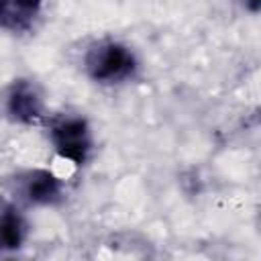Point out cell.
<instances>
[{"label": "cell", "instance_id": "1", "mask_svg": "<svg viewBox=\"0 0 261 261\" xmlns=\"http://www.w3.org/2000/svg\"><path fill=\"white\" fill-rule=\"evenodd\" d=\"M86 63H88L92 77L104 80V82H112V80H120V77L128 75L135 65L133 55L122 45H116V43H106V45L94 47L90 51Z\"/></svg>", "mask_w": 261, "mask_h": 261}, {"label": "cell", "instance_id": "6", "mask_svg": "<svg viewBox=\"0 0 261 261\" xmlns=\"http://www.w3.org/2000/svg\"><path fill=\"white\" fill-rule=\"evenodd\" d=\"M22 234H24V226L18 214L12 210L2 212L0 214V247H6V249L18 247L22 241Z\"/></svg>", "mask_w": 261, "mask_h": 261}, {"label": "cell", "instance_id": "4", "mask_svg": "<svg viewBox=\"0 0 261 261\" xmlns=\"http://www.w3.org/2000/svg\"><path fill=\"white\" fill-rule=\"evenodd\" d=\"M10 112L20 120H31L39 114V98L31 86L20 84L10 94Z\"/></svg>", "mask_w": 261, "mask_h": 261}, {"label": "cell", "instance_id": "5", "mask_svg": "<svg viewBox=\"0 0 261 261\" xmlns=\"http://www.w3.org/2000/svg\"><path fill=\"white\" fill-rule=\"evenodd\" d=\"M27 194L35 202H51L59 194V184L57 179L47 173V171H37L27 186Z\"/></svg>", "mask_w": 261, "mask_h": 261}, {"label": "cell", "instance_id": "3", "mask_svg": "<svg viewBox=\"0 0 261 261\" xmlns=\"http://www.w3.org/2000/svg\"><path fill=\"white\" fill-rule=\"evenodd\" d=\"M39 10V0H0V24L20 29L31 22Z\"/></svg>", "mask_w": 261, "mask_h": 261}, {"label": "cell", "instance_id": "2", "mask_svg": "<svg viewBox=\"0 0 261 261\" xmlns=\"http://www.w3.org/2000/svg\"><path fill=\"white\" fill-rule=\"evenodd\" d=\"M53 143L63 159L82 163L86 159V153L90 147L86 122L80 118H65V120L57 122L53 126Z\"/></svg>", "mask_w": 261, "mask_h": 261}]
</instances>
